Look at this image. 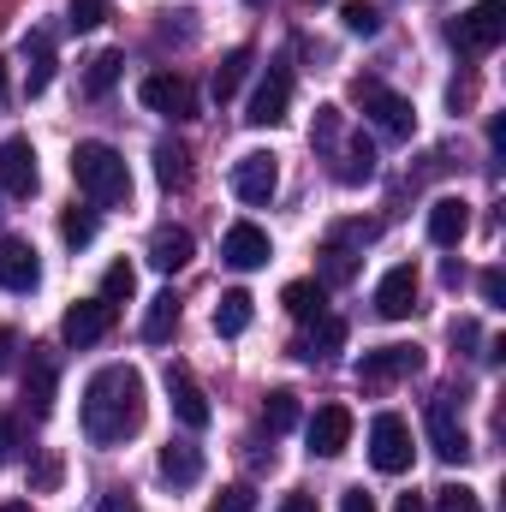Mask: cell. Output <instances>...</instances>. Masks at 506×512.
Wrapping results in <instances>:
<instances>
[{"instance_id": "obj_47", "label": "cell", "mask_w": 506, "mask_h": 512, "mask_svg": "<svg viewBox=\"0 0 506 512\" xmlns=\"http://www.w3.org/2000/svg\"><path fill=\"white\" fill-rule=\"evenodd\" d=\"M453 340L459 346H477V322H453Z\"/></svg>"}, {"instance_id": "obj_11", "label": "cell", "mask_w": 506, "mask_h": 512, "mask_svg": "<svg viewBox=\"0 0 506 512\" xmlns=\"http://www.w3.org/2000/svg\"><path fill=\"white\" fill-rule=\"evenodd\" d=\"M36 179H42V173H36V143H30V137H6V143H0V191H6V197H30Z\"/></svg>"}, {"instance_id": "obj_25", "label": "cell", "mask_w": 506, "mask_h": 512, "mask_svg": "<svg viewBox=\"0 0 506 512\" xmlns=\"http://www.w3.org/2000/svg\"><path fill=\"white\" fill-rule=\"evenodd\" d=\"M173 328H179V298H173V292L149 298V310H143V340H149V346H167Z\"/></svg>"}, {"instance_id": "obj_4", "label": "cell", "mask_w": 506, "mask_h": 512, "mask_svg": "<svg viewBox=\"0 0 506 512\" xmlns=\"http://www.w3.org/2000/svg\"><path fill=\"white\" fill-rule=\"evenodd\" d=\"M501 12H506V0H477V6L447 30V36H453V48H459V54H495V48H501V36H506Z\"/></svg>"}, {"instance_id": "obj_8", "label": "cell", "mask_w": 506, "mask_h": 512, "mask_svg": "<svg viewBox=\"0 0 506 512\" xmlns=\"http://www.w3.org/2000/svg\"><path fill=\"white\" fill-rule=\"evenodd\" d=\"M429 447H435L447 465H465V459H471V435H465L453 399H435V405H429Z\"/></svg>"}, {"instance_id": "obj_5", "label": "cell", "mask_w": 506, "mask_h": 512, "mask_svg": "<svg viewBox=\"0 0 506 512\" xmlns=\"http://www.w3.org/2000/svg\"><path fill=\"white\" fill-rule=\"evenodd\" d=\"M137 96H143V108L161 114V120H197V84L179 78V72H149V78L137 84Z\"/></svg>"}, {"instance_id": "obj_39", "label": "cell", "mask_w": 506, "mask_h": 512, "mask_svg": "<svg viewBox=\"0 0 506 512\" xmlns=\"http://www.w3.org/2000/svg\"><path fill=\"white\" fill-rule=\"evenodd\" d=\"M209 512H256V489L251 483H233V489H221L215 495V507Z\"/></svg>"}, {"instance_id": "obj_36", "label": "cell", "mask_w": 506, "mask_h": 512, "mask_svg": "<svg viewBox=\"0 0 506 512\" xmlns=\"http://www.w3.org/2000/svg\"><path fill=\"white\" fill-rule=\"evenodd\" d=\"M340 18H346V30H352V36H376V30H381V12L370 6V0H346V12H340Z\"/></svg>"}, {"instance_id": "obj_7", "label": "cell", "mask_w": 506, "mask_h": 512, "mask_svg": "<svg viewBox=\"0 0 506 512\" xmlns=\"http://www.w3.org/2000/svg\"><path fill=\"white\" fill-rule=\"evenodd\" d=\"M423 370V352L417 346H381V352H364L358 358V382L364 387H387V382H405Z\"/></svg>"}, {"instance_id": "obj_17", "label": "cell", "mask_w": 506, "mask_h": 512, "mask_svg": "<svg viewBox=\"0 0 506 512\" xmlns=\"http://www.w3.org/2000/svg\"><path fill=\"white\" fill-rule=\"evenodd\" d=\"M221 256H227L233 268H262V262L274 256V245H268V233H262L256 221H233L227 239H221Z\"/></svg>"}, {"instance_id": "obj_16", "label": "cell", "mask_w": 506, "mask_h": 512, "mask_svg": "<svg viewBox=\"0 0 506 512\" xmlns=\"http://www.w3.org/2000/svg\"><path fill=\"white\" fill-rule=\"evenodd\" d=\"M0 286L6 292H36L42 286V262L24 239H0Z\"/></svg>"}, {"instance_id": "obj_37", "label": "cell", "mask_w": 506, "mask_h": 512, "mask_svg": "<svg viewBox=\"0 0 506 512\" xmlns=\"http://www.w3.org/2000/svg\"><path fill=\"white\" fill-rule=\"evenodd\" d=\"M66 18H72V30H102L108 24V0H72Z\"/></svg>"}, {"instance_id": "obj_23", "label": "cell", "mask_w": 506, "mask_h": 512, "mask_svg": "<svg viewBox=\"0 0 506 512\" xmlns=\"http://www.w3.org/2000/svg\"><path fill=\"white\" fill-rule=\"evenodd\" d=\"M251 316H256V298L233 286V292H221V304H215V334H221V340H239V334L251 328Z\"/></svg>"}, {"instance_id": "obj_40", "label": "cell", "mask_w": 506, "mask_h": 512, "mask_svg": "<svg viewBox=\"0 0 506 512\" xmlns=\"http://www.w3.org/2000/svg\"><path fill=\"white\" fill-rule=\"evenodd\" d=\"M483 298H489V304H506V274L501 268H483Z\"/></svg>"}, {"instance_id": "obj_18", "label": "cell", "mask_w": 506, "mask_h": 512, "mask_svg": "<svg viewBox=\"0 0 506 512\" xmlns=\"http://www.w3.org/2000/svg\"><path fill=\"white\" fill-rule=\"evenodd\" d=\"M465 233H471V203H465V197H435V203H429V239H435L441 251H453Z\"/></svg>"}, {"instance_id": "obj_41", "label": "cell", "mask_w": 506, "mask_h": 512, "mask_svg": "<svg viewBox=\"0 0 506 512\" xmlns=\"http://www.w3.org/2000/svg\"><path fill=\"white\" fill-rule=\"evenodd\" d=\"M447 102H453V114H459V108H471V102H477V84H471V78H453Z\"/></svg>"}, {"instance_id": "obj_21", "label": "cell", "mask_w": 506, "mask_h": 512, "mask_svg": "<svg viewBox=\"0 0 506 512\" xmlns=\"http://www.w3.org/2000/svg\"><path fill=\"white\" fill-rule=\"evenodd\" d=\"M24 399H30V417H48V411H54V352H48V346H30V382H24Z\"/></svg>"}, {"instance_id": "obj_52", "label": "cell", "mask_w": 506, "mask_h": 512, "mask_svg": "<svg viewBox=\"0 0 506 512\" xmlns=\"http://www.w3.org/2000/svg\"><path fill=\"white\" fill-rule=\"evenodd\" d=\"M6 512H30V507H6Z\"/></svg>"}, {"instance_id": "obj_26", "label": "cell", "mask_w": 506, "mask_h": 512, "mask_svg": "<svg viewBox=\"0 0 506 512\" xmlns=\"http://www.w3.org/2000/svg\"><path fill=\"white\" fill-rule=\"evenodd\" d=\"M155 179H161L167 191L191 185V149H185V143H155Z\"/></svg>"}, {"instance_id": "obj_15", "label": "cell", "mask_w": 506, "mask_h": 512, "mask_svg": "<svg viewBox=\"0 0 506 512\" xmlns=\"http://www.w3.org/2000/svg\"><path fill=\"white\" fill-rule=\"evenodd\" d=\"M286 102H292V72L286 66H268V78L256 84V96H251V126H280L286 120Z\"/></svg>"}, {"instance_id": "obj_33", "label": "cell", "mask_w": 506, "mask_h": 512, "mask_svg": "<svg viewBox=\"0 0 506 512\" xmlns=\"http://www.w3.org/2000/svg\"><path fill=\"white\" fill-rule=\"evenodd\" d=\"M60 239H66L72 251H84V245L96 239V209H78V203H72V209L60 215Z\"/></svg>"}, {"instance_id": "obj_19", "label": "cell", "mask_w": 506, "mask_h": 512, "mask_svg": "<svg viewBox=\"0 0 506 512\" xmlns=\"http://www.w3.org/2000/svg\"><path fill=\"white\" fill-rule=\"evenodd\" d=\"M155 471H161L173 489H191V483H203V447H191V441H167L161 459H155Z\"/></svg>"}, {"instance_id": "obj_34", "label": "cell", "mask_w": 506, "mask_h": 512, "mask_svg": "<svg viewBox=\"0 0 506 512\" xmlns=\"http://www.w3.org/2000/svg\"><path fill=\"white\" fill-rule=\"evenodd\" d=\"M340 137H346V114H340V108H316V126H310V143H316L322 155H334V149H340Z\"/></svg>"}, {"instance_id": "obj_13", "label": "cell", "mask_w": 506, "mask_h": 512, "mask_svg": "<svg viewBox=\"0 0 506 512\" xmlns=\"http://www.w3.org/2000/svg\"><path fill=\"white\" fill-rule=\"evenodd\" d=\"M167 393H173V417H179L185 429H209V417H215V411H209V393L197 387V376H191L185 364L167 370Z\"/></svg>"}, {"instance_id": "obj_28", "label": "cell", "mask_w": 506, "mask_h": 512, "mask_svg": "<svg viewBox=\"0 0 506 512\" xmlns=\"http://www.w3.org/2000/svg\"><path fill=\"white\" fill-rule=\"evenodd\" d=\"M346 346V322L340 316H316V328H310V340H298V358H328V352H340Z\"/></svg>"}, {"instance_id": "obj_14", "label": "cell", "mask_w": 506, "mask_h": 512, "mask_svg": "<svg viewBox=\"0 0 506 512\" xmlns=\"http://www.w3.org/2000/svg\"><path fill=\"white\" fill-rule=\"evenodd\" d=\"M346 447H352V411L346 405H322L310 417V453L316 459H340Z\"/></svg>"}, {"instance_id": "obj_38", "label": "cell", "mask_w": 506, "mask_h": 512, "mask_svg": "<svg viewBox=\"0 0 506 512\" xmlns=\"http://www.w3.org/2000/svg\"><path fill=\"white\" fill-rule=\"evenodd\" d=\"M435 512H483V501L465 483H447V489H435Z\"/></svg>"}, {"instance_id": "obj_43", "label": "cell", "mask_w": 506, "mask_h": 512, "mask_svg": "<svg viewBox=\"0 0 506 512\" xmlns=\"http://www.w3.org/2000/svg\"><path fill=\"white\" fill-rule=\"evenodd\" d=\"M340 512H376V501H370L364 489H346V495H340Z\"/></svg>"}, {"instance_id": "obj_6", "label": "cell", "mask_w": 506, "mask_h": 512, "mask_svg": "<svg viewBox=\"0 0 506 512\" xmlns=\"http://www.w3.org/2000/svg\"><path fill=\"white\" fill-rule=\"evenodd\" d=\"M370 465H376L381 477L411 471V429H405V417L381 411L376 423H370Z\"/></svg>"}, {"instance_id": "obj_1", "label": "cell", "mask_w": 506, "mask_h": 512, "mask_svg": "<svg viewBox=\"0 0 506 512\" xmlns=\"http://www.w3.org/2000/svg\"><path fill=\"white\" fill-rule=\"evenodd\" d=\"M78 417H84V435H90L96 447H120V441H131V435L143 429V376H137L131 364L96 370V376L84 382Z\"/></svg>"}, {"instance_id": "obj_12", "label": "cell", "mask_w": 506, "mask_h": 512, "mask_svg": "<svg viewBox=\"0 0 506 512\" xmlns=\"http://www.w3.org/2000/svg\"><path fill=\"white\" fill-rule=\"evenodd\" d=\"M376 310L387 322H405L411 310H417V262H399V268H387L376 286Z\"/></svg>"}, {"instance_id": "obj_49", "label": "cell", "mask_w": 506, "mask_h": 512, "mask_svg": "<svg viewBox=\"0 0 506 512\" xmlns=\"http://www.w3.org/2000/svg\"><path fill=\"white\" fill-rule=\"evenodd\" d=\"M0 102H6V60H0Z\"/></svg>"}, {"instance_id": "obj_20", "label": "cell", "mask_w": 506, "mask_h": 512, "mask_svg": "<svg viewBox=\"0 0 506 512\" xmlns=\"http://www.w3.org/2000/svg\"><path fill=\"white\" fill-rule=\"evenodd\" d=\"M191 256H197V239H191L185 227H155V239H149V262H155L161 274L191 268Z\"/></svg>"}, {"instance_id": "obj_3", "label": "cell", "mask_w": 506, "mask_h": 512, "mask_svg": "<svg viewBox=\"0 0 506 512\" xmlns=\"http://www.w3.org/2000/svg\"><path fill=\"white\" fill-rule=\"evenodd\" d=\"M352 96H358L364 120H370L381 137H411V131H417V114H411V102H405L399 90H387V84H376V78H358Z\"/></svg>"}, {"instance_id": "obj_32", "label": "cell", "mask_w": 506, "mask_h": 512, "mask_svg": "<svg viewBox=\"0 0 506 512\" xmlns=\"http://www.w3.org/2000/svg\"><path fill=\"white\" fill-rule=\"evenodd\" d=\"M245 72H251V48H233V54L215 66V102H227V96L245 84Z\"/></svg>"}, {"instance_id": "obj_53", "label": "cell", "mask_w": 506, "mask_h": 512, "mask_svg": "<svg viewBox=\"0 0 506 512\" xmlns=\"http://www.w3.org/2000/svg\"><path fill=\"white\" fill-rule=\"evenodd\" d=\"M304 6H322V0H304Z\"/></svg>"}, {"instance_id": "obj_31", "label": "cell", "mask_w": 506, "mask_h": 512, "mask_svg": "<svg viewBox=\"0 0 506 512\" xmlns=\"http://www.w3.org/2000/svg\"><path fill=\"white\" fill-rule=\"evenodd\" d=\"M262 423H268V435H286V429L298 423V393H292V387H274V393L262 399Z\"/></svg>"}, {"instance_id": "obj_22", "label": "cell", "mask_w": 506, "mask_h": 512, "mask_svg": "<svg viewBox=\"0 0 506 512\" xmlns=\"http://www.w3.org/2000/svg\"><path fill=\"white\" fill-rule=\"evenodd\" d=\"M24 84H30V96H42L54 84V36L48 30H30L24 36Z\"/></svg>"}, {"instance_id": "obj_51", "label": "cell", "mask_w": 506, "mask_h": 512, "mask_svg": "<svg viewBox=\"0 0 506 512\" xmlns=\"http://www.w3.org/2000/svg\"><path fill=\"white\" fill-rule=\"evenodd\" d=\"M245 6H268V0H245Z\"/></svg>"}, {"instance_id": "obj_30", "label": "cell", "mask_w": 506, "mask_h": 512, "mask_svg": "<svg viewBox=\"0 0 506 512\" xmlns=\"http://www.w3.org/2000/svg\"><path fill=\"white\" fill-rule=\"evenodd\" d=\"M352 274H358L352 245H346V239H328V245H322V286H346Z\"/></svg>"}, {"instance_id": "obj_50", "label": "cell", "mask_w": 506, "mask_h": 512, "mask_svg": "<svg viewBox=\"0 0 506 512\" xmlns=\"http://www.w3.org/2000/svg\"><path fill=\"white\" fill-rule=\"evenodd\" d=\"M108 512H131V501H126V507H120V501H108Z\"/></svg>"}, {"instance_id": "obj_2", "label": "cell", "mask_w": 506, "mask_h": 512, "mask_svg": "<svg viewBox=\"0 0 506 512\" xmlns=\"http://www.w3.org/2000/svg\"><path fill=\"white\" fill-rule=\"evenodd\" d=\"M72 179H78V191H84L90 203H102V209H120L131 197L126 155H120L114 143H96V137H84V143L72 149Z\"/></svg>"}, {"instance_id": "obj_24", "label": "cell", "mask_w": 506, "mask_h": 512, "mask_svg": "<svg viewBox=\"0 0 506 512\" xmlns=\"http://www.w3.org/2000/svg\"><path fill=\"white\" fill-rule=\"evenodd\" d=\"M334 179H340V185H364V179H376V149H370L364 137H352L346 149H334Z\"/></svg>"}, {"instance_id": "obj_9", "label": "cell", "mask_w": 506, "mask_h": 512, "mask_svg": "<svg viewBox=\"0 0 506 512\" xmlns=\"http://www.w3.org/2000/svg\"><path fill=\"white\" fill-rule=\"evenodd\" d=\"M233 191H239V203H268V197L280 191V161L262 155V149L239 155V161H233Z\"/></svg>"}, {"instance_id": "obj_35", "label": "cell", "mask_w": 506, "mask_h": 512, "mask_svg": "<svg viewBox=\"0 0 506 512\" xmlns=\"http://www.w3.org/2000/svg\"><path fill=\"white\" fill-rule=\"evenodd\" d=\"M131 292H137V268H131V262H114V268L102 274V304H126Z\"/></svg>"}, {"instance_id": "obj_42", "label": "cell", "mask_w": 506, "mask_h": 512, "mask_svg": "<svg viewBox=\"0 0 506 512\" xmlns=\"http://www.w3.org/2000/svg\"><path fill=\"white\" fill-rule=\"evenodd\" d=\"M36 489H42V495H48V489H60V459H54V453L36 465Z\"/></svg>"}, {"instance_id": "obj_46", "label": "cell", "mask_w": 506, "mask_h": 512, "mask_svg": "<svg viewBox=\"0 0 506 512\" xmlns=\"http://www.w3.org/2000/svg\"><path fill=\"white\" fill-rule=\"evenodd\" d=\"M280 512H322V507H316L310 495H286V501H280Z\"/></svg>"}, {"instance_id": "obj_44", "label": "cell", "mask_w": 506, "mask_h": 512, "mask_svg": "<svg viewBox=\"0 0 506 512\" xmlns=\"http://www.w3.org/2000/svg\"><path fill=\"white\" fill-rule=\"evenodd\" d=\"M12 352H18V334H12V328H0V376L12 370Z\"/></svg>"}, {"instance_id": "obj_27", "label": "cell", "mask_w": 506, "mask_h": 512, "mask_svg": "<svg viewBox=\"0 0 506 512\" xmlns=\"http://www.w3.org/2000/svg\"><path fill=\"white\" fill-rule=\"evenodd\" d=\"M280 304H286V316L310 322V316H322V304H328V286H322V280H292V286L280 292Z\"/></svg>"}, {"instance_id": "obj_10", "label": "cell", "mask_w": 506, "mask_h": 512, "mask_svg": "<svg viewBox=\"0 0 506 512\" xmlns=\"http://www.w3.org/2000/svg\"><path fill=\"white\" fill-rule=\"evenodd\" d=\"M108 328H114V304H102V298H78V304L60 316V340H66V346H96Z\"/></svg>"}, {"instance_id": "obj_48", "label": "cell", "mask_w": 506, "mask_h": 512, "mask_svg": "<svg viewBox=\"0 0 506 512\" xmlns=\"http://www.w3.org/2000/svg\"><path fill=\"white\" fill-rule=\"evenodd\" d=\"M393 512H429V495H399V507Z\"/></svg>"}, {"instance_id": "obj_45", "label": "cell", "mask_w": 506, "mask_h": 512, "mask_svg": "<svg viewBox=\"0 0 506 512\" xmlns=\"http://www.w3.org/2000/svg\"><path fill=\"white\" fill-rule=\"evenodd\" d=\"M12 447H18V435H12V423H6V417H0V465H6V459H12Z\"/></svg>"}, {"instance_id": "obj_29", "label": "cell", "mask_w": 506, "mask_h": 512, "mask_svg": "<svg viewBox=\"0 0 506 512\" xmlns=\"http://www.w3.org/2000/svg\"><path fill=\"white\" fill-rule=\"evenodd\" d=\"M120 72H126V54H96L90 66H84V96H108L114 84H120Z\"/></svg>"}]
</instances>
